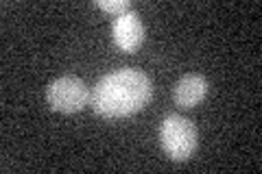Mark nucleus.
I'll list each match as a JSON object with an SVG mask.
<instances>
[{
  "instance_id": "f257e3e1",
  "label": "nucleus",
  "mask_w": 262,
  "mask_h": 174,
  "mask_svg": "<svg viewBox=\"0 0 262 174\" xmlns=\"http://www.w3.org/2000/svg\"><path fill=\"white\" fill-rule=\"evenodd\" d=\"M151 98L153 81L149 74L138 68H120L98 79L90 94V105L101 118L118 120L140 111Z\"/></svg>"
},
{
  "instance_id": "f03ea898",
  "label": "nucleus",
  "mask_w": 262,
  "mask_h": 174,
  "mask_svg": "<svg viewBox=\"0 0 262 174\" xmlns=\"http://www.w3.org/2000/svg\"><path fill=\"white\" fill-rule=\"evenodd\" d=\"M160 144L173 161H188L196 151L199 133L194 124L179 113H170L160 124Z\"/></svg>"
},
{
  "instance_id": "423d86ee",
  "label": "nucleus",
  "mask_w": 262,
  "mask_h": 174,
  "mask_svg": "<svg viewBox=\"0 0 262 174\" xmlns=\"http://www.w3.org/2000/svg\"><path fill=\"white\" fill-rule=\"evenodd\" d=\"M94 5L98 7V9H103L107 13H114V18H118V15L134 9V5H131L129 0H96Z\"/></svg>"
},
{
  "instance_id": "20e7f679",
  "label": "nucleus",
  "mask_w": 262,
  "mask_h": 174,
  "mask_svg": "<svg viewBox=\"0 0 262 174\" xmlns=\"http://www.w3.org/2000/svg\"><path fill=\"white\" fill-rule=\"evenodd\" d=\"M112 37H114V44H116L120 51H125V53L138 51L140 44L144 41V24L140 20V13L136 9H131L127 13L118 15V18H114Z\"/></svg>"
},
{
  "instance_id": "7ed1b4c3",
  "label": "nucleus",
  "mask_w": 262,
  "mask_h": 174,
  "mask_svg": "<svg viewBox=\"0 0 262 174\" xmlns=\"http://www.w3.org/2000/svg\"><path fill=\"white\" fill-rule=\"evenodd\" d=\"M90 87L79 77H59L46 87V103L53 111L77 113L90 103Z\"/></svg>"
},
{
  "instance_id": "39448f33",
  "label": "nucleus",
  "mask_w": 262,
  "mask_h": 174,
  "mask_svg": "<svg viewBox=\"0 0 262 174\" xmlns=\"http://www.w3.org/2000/svg\"><path fill=\"white\" fill-rule=\"evenodd\" d=\"M208 89H210V83L203 74H184V77L175 83L173 98L179 107L190 109V107H196L208 96Z\"/></svg>"
}]
</instances>
